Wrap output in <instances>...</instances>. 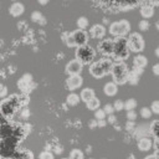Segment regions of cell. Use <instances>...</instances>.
I'll use <instances>...</instances> for the list:
<instances>
[{
	"label": "cell",
	"instance_id": "cell-1",
	"mask_svg": "<svg viewBox=\"0 0 159 159\" xmlns=\"http://www.w3.org/2000/svg\"><path fill=\"white\" fill-rule=\"evenodd\" d=\"M112 66H113V62L109 58H102V60L96 61V62H93L91 65L89 73L93 77L99 78V77H103L104 75L109 73L111 70H112Z\"/></svg>",
	"mask_w": 159,
	"mask_h": 159
},
{
	"label": "cell",
	"instance_id": "cell-2",
	"mask_svg": "<svg viewBox=\"0 0 159 159\" xmlns=\"http://www.w3.org/2000/svg\"><path fill=\"white\" fill-rule=\"evenodd\" d=\"M129 56V46L128 40L125 37H117L114 40V48H113V57L116 60H119V62H123Z\"/></svg>",
	"mask_w": 159,
	"mask_h": 159
},
{
	"label": "cell",
	"instance_id": "cell-3",
	"mask_svg": "<svg viewBox=\"0 0 159 159\" xmlns=\"http://www.w3.org/2000/svg\"><path fill=\"white\" fill-rule=\"evenodd\" d=\"M128 68H127V65L124 62H116L113 63L112 66V70H111V75L114 80V83H124L128 81Z\"/></svg>",
	"mask_w": 159,
	"mask_h": 159
},
{
	"label": "cell",
	"instance_id": "cell-4",
	"mask_svg": "<svg viewBox=\"0 0 159 159\" xmlns=\"http://www.w3.org/2000/svg\"><path fill=\"white\" fill-rule=\"evenodd\" d=\"M19 106V97L16 94H12L5 99L1 101L0 103V112L5 116V117H9L11 116L15 111H16V107Z\"/></svg>",
	"mask_w": 159,
	"mask_h": 159
},
{
	"label": "cell",
	"instance_id": "cell-5",
	"mask_svg": "<svg viewBox=\"0 0 159 159\" xmlns=\"http://www.w3.org/2000/svg\"><path fill=\"white\" fill-rule=\"evenodd\" d=\"M129 30H130V24L125 19L114 21L109 25V32L117 37H124V35H127Z\"/></svg>",
	"mask_w": 159,
	"mask_h": 159
},
{
	"label": "cell",
	"instance_id": "cell-6",
	"mask_svg": "<svg viewBox=\"0 0 159 159\" xmlns=\"http://www.w3.org/2000/svg\"><path fill=\"white\" fill-rule=\"evenodd\" d=\"M76 58L82 63H89L94 58V51L91 46H80L76 50Z\"/></svg>",
	"mask_w": 159,
	"mask_h": 159
},
{
	"label": "cell",
	"instance_id": "cell-7",
	"mask_svg": "<svg viewBox=\"0 0 159 159\" xmlns=\"http://www.w3.org/2000/svg\"><path fill=\"white\" fill-rule=\"evenodd\" d=\"M127 40H128V46H129L130 51H133V52L143 51V48H144V40H143V36L139 32H132Z\"/></svg>",
	"mask_w": 159,
	"mask_h": 159
},
{
	"label": "cell",
	"instance_id": "cell-8",
	"mask_svg": "<svg viewBox=\"0 0 159 159\" xmlns=\"http://www.w3.org/2000/svg\"><path fill=\"white\" fill-rule=\"evenodd\" d=\"M15 145H16V137H10V138H6V139H2L0 142V154L2 157L12 155L16 152Z\"/></svg>",
	"mask_w": 159,
	"mask_h": 159
},
{
	"label": "cell",
	"instance_id": "cell-9",
	"mask_svg": "<svg viewBox=\"0 0 159 159\" xmlns=\"http://www.w3.org/2000/svg\"><path fill=\"white\" fill-rule=\"evenodd\" d=\"M71 36L75 41V45L77 47L80 46H84L87 43V40H88V34L84 31V30H75L73 32H71Z\"/></svg>",
	"mask_w": 159,
	"mask_h": 159
},
{
	"label": "cell",
	"instance_id": "cell-10",
	"mask_svg": "<svg viewBox=\"0 0 159 159\" xmlns=\"http://www.w3.org/2000/svg\"><path fill=\"white\" fill-rule=\"evenodd\" d=\"M114 48V41L112 39H103L98 43V50L103 55H113Z\"/></svg>",
	"mask_w": 159,
	"mask_h": 159
},
{
	"label": "cell",
	"instance_id": "cell-11",
	"mask_svg": "<svg viewBox=\"0 0 159 159\" xmlns=\"http://www.w3.org/2000/svg\"><path fill=\"white\" fill-rule=\"evenodd\" d=\"M82 67H83V63L80 62L77 58L75 60H71L70 62H67L66 65V72L72 76V75H80L81 71H82Z\"/></svg>",
	"mask_w": 159,
	"mask_h": 159
},
{
	"label": "cell",
	"instance_id": "cell-12",
	"mask_svg": "<svg viewBox=\"0 0 159 159\" xmlns=\"http://www.w3.org/2000/svg\"><path fill=\"white\" fill-rule=\"evenodd\" d=\"M82 82H83V81H82V77H81L80 75H72V76H70V77L66 80L67 88L71 89V91H73V89L81 87V86H82Z\"/></svg>",
	"mask_w": 159,
	"mask_h": 159
},
{
	"label": "cell",
	"instance_id": "cell-13",
	"mask_svg": "<svg viewBox=\"0 0 159 159\" xmlns=\"http://www.w3.org/2000/svg\"><path fill=\"white\" fill-rule=\"evenodd\" d=\"M104 34H106V29H104V26L101 25V24L93 25V26L91 27V30H89V35H91L93 39H102V37L104 36Z\"/></svg>",
	"mask_w": 159,
	"mask_h": 159
},
{
	"label": "cell",
	"instance_id": "cell-14",
	"mask_svg": "<svg viewBox=\"0 0 159 159\" xmlns=\"http://www.w3.org/2000/svg\"><path fill=\"white\" fill-rule=\"evenodd\" d=\"M14 130L15 129H12V127L10 124L5 123V124L0 125V138L1 139H6V138L12 137L14 135Z\"/></svg>",
	"mask_w": 159,
	"mask_h": 159
},
{
	"label": "cell",
	"instance_id": "cell-15",
	"mask_svg": "<svg viewBox=\"0 0 159 159\" xmlns=\"http://www.w3.org/2000/svg\"><path fill=\"white\" fill-rule=\"evenodd\" d=\"M140 14H142V16L145 17V19L152 17L153 14H154V7H153L149 2H147V4H144V5L140 7Z\"/></svg>",
	"mask_w": 159,
	"mask_h": 159
},
{
	"label": "cell",
	"instance_id": "cell-16",
	"mask_svg": "<svg viewBox=\"0 0 159 159\" xmlns=\"http://www.w3.org/2000/svg\"><path fill=\"white\" fill-rule=\"evenodd\" d=\"M80 97H81V99L83 101V102H88V101H91L93 97H96L94 96V91L92 89V88H84V89H82L81 91V94H80Z\"/></svg>",
	"mask_w": 159,
	"mask_h": 159
},
{
	"label": "cell",
	"instance_id": "cell-17",
	"mask_svg": "<svg viewBox=\"0 0 159 159\" xmlns=\"http://www.w3.org/2000/svg\"><path fill=\"white\" fill-rule=\"evenodd\" d=\"M150 147H152V142H150L149 138L143 137V138H140V139L138 140V148H139L142 152H147V150H149Z\"/></svg>",
	"mask_w": 159,
	"mask_h": 159
},
{
	"label": "cell",
	"instance_id": "cell-18",
	"mask_svg": "<svg viewBox=\"0 0 159 159\" xmlns=\"http://www.w3.org/2000/svg\"><path fill=\"white\" fill-rule=\"evenodd\" d=\"M24 12V5L21 2H14L10 6V14L14 16H19Z\"/></svg>",
	"mask_w": 159,
	"mask_h": 159
},
{
	"label": "cell",
	"instance_id": "cell-19",
	"mask_svg": "<svg viewBox=\"0 0 159 159\" xmlns=\"http://www.w3.org/2000/svg\"><path fill=\"white\" fill-rule=\"evenodd\" d=\"M103 89H104V93L107 96H114L117 93V83H114V82H107L104 84V88Z\"/></svg>",
	"mask_w": 159,
	"mask_h": 159
},
{
	"label": "cell",
	"instance_id": "cell-20",
	"mask_svg": "<svg viewBox=\"0 0 159 159\" xmlns=\"http://www.w3.org/2000/svg\"><path fill=\"white\" fill-rule=\"evenodd\" d=\"M145 66H147V58L144 56L139 55V56H135L134 57V68L143 70Z\"/></svg>",
	"mask_w": 159,
	"mask_h": 159
},
{
	"label": "cell",
	"instance_id": "cell-21",
	"mask_svg": "<svg viewBox=\"0 0 159 159\" xmlns=\"http://www.w3.org/2000/svg\"><path fill=\"white\" fill-rule=\"evenodd\" d=\"M150 133L155 139H159V120H153L150 124Z\"/></svg>",
	"mask_w": 159,
	"mask_h": 159
},
{
	"label": "cell",
	"instance_id": "cell-22",
	"mask_svg": "<svg viewBox=\"0 0 159 159\" xmlns=\"http://www.w3.org/2000/svg\"><path fill=\"white\" fill-rule=\"evenodd\" d=\"M99 104H101V102H99V99H98L97 97H93L91 101H88V102L86 103L87 108H88V109H93V111H97L98 107H99Z\"/></svg>",
	"mask_w": 159,
	"mask_h": 159
},
{
	"label": "cell",
	"instance_id": "cell-23",
	"mask_svg": "<svg viewBox=\"0 0 159 159\" xmlns=\"http://www.w3.org/2000/svg\"><path fill=\"white\" fill-rule=\"evenodd\" d=\"M80 96L78 94H76V93H70L68 96H67V103L70 104V106H76L78 102H80Z\"/></svg>",
	"mask_w": 159,
	"mask_h": 159
},
{
	"label": "cell",
	"instance_id": "cell-24",
	"mask_svg": "<svg viewBox=\"0 0 159 159\" xmlns=\"http://www.w3.org/2000/svg\"><path fill=\"white\" fill-rule=\"evenodd\" d=\"M77 26H78L80 30H84V29L88 26V20H87V17H84V16L78 17V19H77Z\"/></svg>",
	"mask_w": 159,
	"mask_h": 159
},
{
	"label": "cell",
	"instance_id": "cell-25",
	"mask_svg": "<svg viewBox=\"0 0 159 159\" xmlns=\"http://www.w3.org/2000/svg\"><path fill=\"white\" fill-rule=\"evenodd\" d=\"M135 106H137V101L134 98H129L127 99V102H124V108L128 111H134Z\"/></svg>",
	"mask_w": 159,
	"mask_h": 159
},
{
	"label": "cell",
	"instance_id": "cell-26",
	"mask_svg": "<svg viewBox=\"0 0 159 159\" xmlns=\"http://www.w3.org/2000/svg\"><path fill=\"white\" fill-rule=\"evenodd\" d=\"M70 159H83V153L80 149H72L70 153Z\"/></svg>",
	"mask_w": 159,
	"mask_h": 159
},
{
	"label": "cell",
	"instance_id": "cell-27",
	"mask_svg": "<svg viewBox=\"0 0 159 159\" xmlns=\"http://www.w3.org/2000/svg\"><path fill=\"white\" fill-rule=\"evenodd\" d=\"M138 27H139V30H142V31L148 30V29H149V21H148V20H140L139 24H138Z\"/></svg>",
	"mask_w": 159,
	"mask_h": 159
},
{
	"label": "cell",
	"instance_id": "cell-28",
	"mask_svg": "<svg viewBox=\"0 0 159 159\" xmlns=\"http://www.w3.org/2000/svg\"><path fill=\"white\" fill-rule=\"evenodd\" d=\"M140 116H142L143 118H149V117L152 116V111H150V108H148V107H143V108L140 109Z\"/></svg>",
	"mask_w": 159,
	"mask_h": 159
},
{
	"label": "cell",
	"instance_id": "cell-29",
	"mask_svg": "<svg viewBox=\"0 0 159 159\" xmlns=\"http://www.w3.org/2000/svg\"><path fill=\"white\" fill-rule=\"evenodd\" d=\"M40 159H53V154L50 150H43L40 154Z\"/></svg>",
	"mask_w": 159,
	"mask_h": 159
},
{
	"label": "cell",
	"instance_id": "cell-30",
	"mask_svg": "<svg viewBox=\"0 0 159 159\" xmlns=\"http://www.w3.org/2000/svg\"><path fill=\"white\" fill-rule=\"evenodd\" d=\"M94 116H96V118L98 120H103L104 119V116H106V112L103 109H97L96 113H94Z\"/></svg>",
	"mask_w": 159,
	"mask_h": 159
},
{
	"label": "cell",
	"instance_id": "cell-31",
	"mask_svg": "<svg viewBox=\"0 0 159 159\" xmlns=\"http://www.w3.org/2000/svg\"><path fill=\"white\" fill-rule=\"evenodd\" d=\"M150 111H152L153 113L159 114V101H154V102L152 103V106H150Z\"/></svg>",
	"mask_w": 159,
	"mask_h": 159
},
{
	"label": "cell",
	"instance_id": "cell-32",
	"mask_svg": "<svg viewBox=\"0 0 159 159\" xmlns=\"http://www.w3.org/2000/svg\"><path fill=\"white\" fill-rule=\"evenodd\" d=\"M113 107H114V109H116V111H120V109H123V108H124V102H122L120 99H117V101L114 102Z\"/></svg>",
	"mask_w": 159,
	"mask_h": 159
},
{
	"label": "cell",
	"instance_id": "cell-33",
	"mask_svg": "<svg viewBox=\"0 0 159 159\" xmlns=\"http://www.w3.org/2000/svg\"><path fill=\"white\" fill-rule=\"evenodd\" d=\"M103 111L106 112V114H112L114 111V107H113V104H106Z\"/></svg>",
	"mask_w": 159,
	"mask_h": 159
},
{
	"label": "cell",
	"instance_id": "cell-34",
	"mask_svg": "<svg viewBox=\"0 0 159 159\" xmlns=\"http://www.w3.org/2000/svg\"><path fill=\"white\" fill-rule=\"evenodd\" d=\"M31 17H32L34 21H39V20L42 17V15H41L40 11H35V12H32V16H31Z\"/></svg>",
	"mask_w": 159,
	"mask_h": 159
},
{
	"label": "cell",
	"instance_id": "cell-35",
	"mask_svg": "<svg viewBox=\"0 0 159 159\" xmlns=\"http://www.w3.org/2000/svg\"><path fill=\"white\" fill-rule=\"evenodd\" d=\"M135 117H137V113H135L134 111H128V113H127V118H128V119L134 120V119H135Z\"/></svg>",
	"mask_w": 159,
	"mask_h": 159
},
{
	"label": "cell",
	"instance_id": "cell-36",
	"mask_svg": "<svg viewBox=\"0 0 159 159\" xmlns=\"http://www.w3.org/2000/svg\"><path fill=\"white\" fill-rule=\"evenodd\" d=\"M6 93H7L6 87H5V86H2V84H0V97H4Z\"/></svg>",
	"mask_w": 159,
	"mask_h": 159
},
{
	"label": "cell",
	"instance_id": "cell-37",
	"mask_svg": "<svg viewBox=\"0 0 159 159\" xmlns=\"http://www.w3.org/2000/svg\"><path fill=\"white\" fill-rule=\"evenodd\" d=\"M6 123V117L0 112V125H2V124H5Z\"/></svg>",
	"mask_w": 159,
	"mask_h": 159
},
{
	"label": "cell",
	"instance_id": "cell-38",
	"mask_svg": "<svg viewBox=\"0 0 159 159\" xmlns=\"http://www.w3.org/2000/svg\"><path fill=\"white\" fill-rule=\"evenodd\" d=\"M153 72H154L155 75H159V63H157V65L153 66Z\"/></svg>",
	"mask_w": 159,
	"mask_h": 159
},
{
	"label": "cell",
	"instance_id": "cell-39",
	"mask_svg": "<svg viewBox=\"0 0 159 159\" xmlns=\"http://www.w3.org/2000/svg\"><path fill=\"white\" fill-rule=\"evenodd\" d=\"M154 149L155 150H159V139H155V142H154Z\"/></svg>",
	"mask_w": 159,
	"mask_h": 159
},
{
	"label": "cell",
	"instance_id": "cell-40",
	"mask_svg": "<svg viewBox=\"0 0 159 159\" xmlns=\"http://www.w3.org/2000/svg\"><path fill=\"white\" fill-rule=\"evenodd\" d=\"M144 159H157V158H155V155H154V154H149V155H147Z\"/></svg>",
	"mask_w": 159,
	"mask_h": 159
},
{
	"label": "cell",
	"instance_id": "cell-41",
	"mask_svg": "<svg viewBox=\"0 0 159 159\" xmlns=\"http://www.w3.org/2000/svg\"><path fill=\"white\" fill-rule=\"evenodd\" d=\"M154 155H155V158H157V159H159V150H155Z\"/></svg>",
	"mask_w": 159,
	"mask_h": 159
},
{
	"label": "cell",
	"instance_id": "cell-42",
	"mask_svg": "<svg viewBox=\"0 0 159 159\" xmlns=\"http://www.w3.org/2000/svg\"><path fill=\"white\" fill-rule=\"evenodd\" d=\"M155 55H157V56H158V57H159V47H158V48H157V50H155Z\"/></svg>",
	"mask_w": 159,
	"mask_h": 159
},
{
	"label": "cell",
	"instance_id": "cell-43",
	"mask_svg": "<svg viewBox=\"0 0 159 159\" xmlns=\"http://www.w3.org/2000/svg\"><path fill=\"white\" fill-rule=\"evenodd\" d=\"M157 27H158V30H159V21L157 22Z\"/></svg>",
	"mask_w": 159,
	"mask_h": 159
}]
</instances>
